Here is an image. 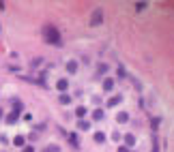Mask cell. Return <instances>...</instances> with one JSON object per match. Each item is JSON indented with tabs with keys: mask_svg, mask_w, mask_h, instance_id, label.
Wrapping results in <instances>:
<instances>
[{
	"mask_svg": "<svg viewBox=\"0 0 174 152\" xmlns=\"http://www.w3.org/2000/svg\"><path fill=\"white\" fill-rule=\"evenodd\" d=\"M92 118H95V120H101V118H103V112H101V109H95V112H92Z\"/></svg>",
	"mask_w": 174,
	"mask_h": 152,
	"instance_id": "16",
	"label": "cell"
},
{
	"mask_svg": "<svg viewBox=\"0 0 174 152\" xmlns=\"http://www.w3.org/2000/svg\"><path fill=\"white\" fill-rule=\"evenodd\" d=\"M159 129V118H153V131Z\"/></svg>",
	"mask_w": 174,
	"mask_h": 152,
	"instance_id": "20",
	"label": "cell"
},
{
	"mask_svg": "<svg viewBox=\"0 0 174 152\" xmlns=\"http://www.w3.org/2000/svg\"><path fill=\"white\" fill-rule=\"evenodd\" d=\"M78 126H80L82 131H88V126H90V124H88L86 120H80V122H78Z\"/></svg>",
	"mask_w": 174,
	"mask_h": 152,
	"instance_id": "17",
	"label": "cell"
},
{
	"mask_svg": "<svg viewBox=\"0 0 174 152\" xmlns=\"http://www.w3.org/2000/svg\"><path fill=\"white\" fill-rule=\"evenodd\" d=\"M116 120H118V122H120V124H125V122H127V120H129V114H127V112H120V114H118V116H116Z\"/></svg>",
	"mask_w": 174,
	"mask_h": 152,
	"instance_id": "6",
	"label": "cell"
},
{
	"mask_svg": "<svg viewBox=\"0 0 174 152\" xmlns=\"http://www.w3.org/2000/svg\"><path fill=\"white\" fill-rule=\"evenodd\" d=\"M43 39H45V43H49V45H60V30L49 24V26L43 28Z\"/></svg>",
	"mask_w": 174,
	"mask_h": 152,
	"instance_id": "1",
	"label": "cell"
},
{
	"mask_svg": "<svg viewBox=\"0 0 174 152\" xmlns=\"http://www.w3.org/2000/svg\"><path fill=\"white\" fill-rule=\"evenodd\" d=\"M125 141H127V146H136V137H133V135H129V133L125 135Z\"/></svg>",
	"mask_w": 174,
	"mask_h": 152,
	"instance_id": "12",
	"label": "cell"
},
{
	"mask_svg": "<svg viewBox=\"0 0 174 152\" xmlns=\"http://www.w3.org/2000/svg\"><path fill=\"white\" fill-rule=\"evenodd\" d=\"M17 118H19V114H17V112H11V114L7 116V122L13 124V122H17Z\"/></svg>",
	"mask_w": 174,
	"mask_h": 152,
	"instance_id": "7",
	"label": "cell"
},
{
	"mask_svg": "<svg viewBox=\"0 0 174 152\" xmlns=\"http://www.w3.org/2000/svg\"><path fill=\"white\" fill-rule=\"evenodd\" d=\"M67 71H69V73H78V62H75V60H69Z\"/></svg>",
	"mask_w": 174,
	"mask_h": 152,
	"instance_id": "5",
	"label": "cell"
},
{
	"mask_svg": "<svg viewBox=\"0 0 174 152\" xmlns=\"http://www.w3.org/2000/svg\"><path fill=\"white\" fill-rule=\"evenodd\" d=\"M146 7H148L146 2H136V11H144Z\"/></svg>",
	"mask_w": 174,
	"mask_h": 152,
	"instance_id": "18",
	"label": "cell"
},
{
	"mask_svg": "<svg viewBox=\"0 0 174 152\" xmlns=\"http://www.w3.org/2000/svg\"><path fill=\"white\" fill-rule=\"evenodd\" d=\"M56 86H58V90H62V92H65V90H67V86H69V82H67V79H58V84H56Z\"/></svg>",
	"mask_w": 174,
	"mask_h": 152,
	"instance_id": "9",
	"label": "cell"
},
{
	"mask_svg": "<svg viewBox=\"0 0 174 152\" xmlns=\"http://www.w3.org/2000/svg\"><path fill=\"white\" fill-rule=\"evenodd\" d=\"M75 114H78V118H84V116H86V107H82V105H80V107L75 109Z\"/></svg>",
	"mask_w": 174,
	"mask_h": 152,
	"instance_id": "15",
	"label": "cell"
},
{
	"mask_svg": "<svg viewBox=\"0 0 174 152\" xmlns=\"http://www.w3.org/2000/svg\"><path fill=\"white\" fill-rule=\"evenodd\" d=\"M95 141H97V144H103V141H105V135H103V133H95Z\"/></svg>",
	"mask_w": 174,
	"mask_h": 152,
	"instance_id": "13",
	"label": "cell"
},
{
	"mask_svg": "<svg viewBox=\"0 0 174 152\" xmlns=\"http://www.w3.org/2000/svg\"><path fill=\"white\" fill-rule=\"evenodd\" d=\"M69 141H71V146H80V139H78V135H69Z\"/></svg>",
	"mask_w": 174,
	"mask_h": 152,
	"instance_id": "14",
	"label": "cell"
},
{
	"mask_svg": "<svg viewBox=\"0 0 174 152\" xmlns=\"http://www.w3.org/2000/svg\"><path fill=\"white\" fill-rule=\"evenodd\" d=\"M60 103H62V105H67V103H71V96H69L67 92H62V94H60Z\"/></svg>",
	"mask_w": 174,
	"mask_h": 152,
	"instance_id": "10",
	"label": "cell"
},
{
	"mask_svg": "<svg viewBox=\"0 0 174 152\" xmlns=\"http://www.w3.org/2000/svg\"><path fill=\"white\" fill-rule=\"evenodd\" d=\"M153 152H159V141H157V139L153 141Z\"/></svg>",
	"mask_w": 174,
	"mask_h": 152,
	"instance_id": "21",
	"label": "cell"
},
{
	"mask_svg": "<svg viewBox=\"0 0 174 152\" xmlns=\"http://www.w3.org/2000/svg\"><path fill=\"white\" fill-rule=\"evenodd\" d=\"M112 88H114V79H112V77H108V79H103V90H105V92H110Z\"/></svg>",
	"mask_w": 174,
	"mask_h": 152,
	"instance_id": "3",
	"label": "cell"
},
{
	"mask_svg": "<svg viewBox=\"0 0 174 152\" xmlns=\"http://www.w3.org/2000/svg\"><path fill=\"white\" fill-rule=\"evenodd\" d=\"M101 21H103V13H101V9H95V13H92V17H90V24H92V26H99Z\"/></svg>",
	"mask_w": 174,
	"mask_h": 152,
	"instance_id": "2",
	"label": "cell"
},
{
	"mask_svg": "<svg viewBox=\"0 0 174 152\" xmlns=\"http://www.w3.org/2000/svg\"><path fill=\"white\" fill-rule=\"evenodd\" d=\"M105 71H108V66H105V64H99V69H97V73H99V75L105 73Z\"/></svg>",
	"mask_w": 174,
	"mask_h": 152,
	"instance_id": "19",
	"label": "cell"
},
{
	"mask_svg": "<svg viewBox=\"0 0 174 152\" xmlns=\"http://www.w3.org/2000/svg\"><path fill=\"white\" fill-rule=\"evenodd\" d=\"M120 101H122V96H112V99L108 101V105H110V107H114V105H118V103H120Z\"/></svg>",
	"mask_w": 174,
	"mask_h": 152,
	"instance_id": "8",
	"label": "cell"
},
{
	"mask_svg": "<svg viewBox=\"0 0 174 152\" xmlns=\"http://www.w3.org/2000/svg\"><path fill=\"white\" fill-rule=\"evenodd\" d=\"M118 152H129V148H127V146H120V148H118Z\"/></svg>",
	"mask_w": 174,
	"mask_h": 152,
	"instance_id": "23",
	"label": "cell"
},
{
	"mask_svg": "<svg viewBox=\"0 0 174 152\" xmlns=\"http://www.w3.org/2000/svg\"><path fill=\"white\" fill-rule=\"evenodd\" d=\"M0 118H2V109H0Z\"/></svg>",
	"mask_w": 174,
	"mask_h": 152,
	"instance_id": "25",
	"label": "cell"
},
{
	"mask_svg": "<svg viewBox=\"0 0 174 152\" xmlns=\"http://www.w3.org/2000/svg\"><path fill=\"white\" fill-rule=\"evenodd\" d=\"M45 152H58V146H49V148H47Z\"/></svg>",
	"mask_w": 174,
	"mask_h": 152,
	"instance_id": "22",
	"label": "cell"
},
{
	"mask_svg": "<svg viewBox=\"0 0 174 152\" xmlns=\"http://www.w3.org/2000/svg\"><path fill=\"white\" fill-rule=\"evenodd\" d=\"M13 144H15V146H24V144H26V139H24V135H17V137L13 139Z\"/></svg>",
	"mask_w": 174,
	"mask_h": 152,
	"instance_id": "11",
	"label": "cell"
},
{
	"mask_svg": "<svg viewBox=\"0 0 174 152\" xmlns=\"http://www.w3.org/2000/svg\"><path fill=\"white\" fill-rule=\"evenodd\" d=\"M22 152H35V150H32V148H30V146H26V148H24V150H22Z\"/></svg>",
	"mask_w": 174,
	"mask_h": 152,
	"instance_id": "24",
	"label": "cell"
},
{
	"mask_svg": "<svg viewBox=\"0 0 174 152\" xmlns=\"http://www.w3.org/2000/svg\"><path fill=\"white\" fill-rule=\"evenodd\" d=\"M22 109H24V105H22V101H19V99H13V112L22 114Z\"/></svg>",
	"mask_w": 174,
	"mask_h": 152,
	"instance_id": "4",
	"label": "cell"
}]
</instances>
